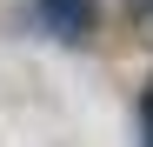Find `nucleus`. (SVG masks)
<instances>
[{
  "label": "nucleus",
  "mask_w": 153,
  "mask_h": 147,
  "mask_svg": "<svg viewBox=\"0 0 153 147\" xmlns=\"http://www.w3.org/2000/svg\"><path fill=\"white\" fill-rule=\"evenodd\" d=\"M140 147H153V80H146V94H140Z\"/></svg>",
  "instance_id": "2"
},
{
  "label": "nucleus",
  "mask_w": 153,
  "mask_h": 147,
  "mask_svg": "<svg viewBox=\"0 0 153 147\" xmlns=\"http://www.w3.org/2000/svg\"><path fill=\"white\" fill-rule=\"evenodd\" d=\"M126 14H133V27L153 34V0H126Z\"/></svg>",
  "instance_id": "3"
},
{
  "label": "nucleus",
  "mask_w": 153,
  "mask_h": 147,
  "mask_svg": "<svg viewBox=\"0 0 153 147\" xmlns=\"http://www.w3.org/2000/svg\"><path fill=\"white\" fill-rule=\"evenodd\" d=\"M40 20H47V34L67 40V47H87L93 27H100V0H33Z\"/></svg>",
  "instance_id": "1"
}]
</instances>
